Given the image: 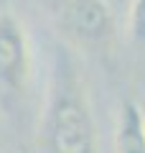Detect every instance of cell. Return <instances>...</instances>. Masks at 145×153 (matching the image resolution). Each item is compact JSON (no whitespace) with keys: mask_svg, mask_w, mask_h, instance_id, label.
Wrapping results in <instances>:
<instances>
[{"mask_svg":"<svg viewBox=\"0 0 145 153\" xmlns=\"http://www.w3.org/2000/svg\"><path fill=\"white\" fill-rule=\"evenodd\" d=\"M41 135L51 153H97V123L69 49L54 54L41 115Z\"/></svg>","mask_w":145,"mask_h":153,"instance_id":"obj_1","label":"cell"},{"mask_svg":"<svg viewBox=\"0 0 145 153\" xmlns=\"http://www.w3.org/2000/svg\"><path fill=\"white\" fill-rule=\"evenodd\" d=\"M51 16L76 46L102 51L115 41V18L104 0H48Z\"/></svg>","mask_w":145,"mask_h":153,"instance_id":"obj_2","label":"cell"},{"mask_svg":"<svg viewBox=\"0 0 145 153\" xmlns=\"http://www.w3.org/2000/svg\"><path fill=\"white\" fill-rule=\"evenodd\" d=\"M33 71V49L28 31L13 13H0V89L18 94L28 87Z\"/></svg>","mask_w":145,"mask_h":153,"instance_id":"obj_3","label":"cell"},{"mask_svg":"<svg viewBox=\"0 0 145 153\" xmlns=\"http://www.w3.org/2000/svg\"><path fill=\"white\" fill-rule=\"evenodd\" d=\"M115 153H145V115L138 102L127 100L120 107Z\"/></svg>","mask_w":145,"mask_h":153,"instance_id":"obj_4","label":"cell"},{"mask_svg":"<svg viewBox=\"0 0 145 153\" xmlns=\"http://www.w3.org/2000/svg\"><path fill=\"white\" fill-rule=\"evenodd\" d=\"M127 33L135 44H145V0H132L127 18Z\"/></svg>","mask_w":145,"mask_h":153,"instance_id":"obj_5","label":"cell"}]
</instances>
